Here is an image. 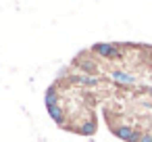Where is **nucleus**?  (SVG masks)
<instances>
[{
  "instance_id": "obj_1",
  "label": "nucleus",
  "mask_w": 152,
  "mask_h": 142,
  "mask_svg": "<svg viewBox=\"0 0 152 142\" xmlns=\"http://www.w3.org/2000/svg\"><path fill=\"white\" fill-rule=\"evenodd\" d=\"M92 50H94L96 54H100V57H106V59H115V57L121 54V52H119V46H115V44H106V42L94 44Z\"/></svg>"
},
{
  "instance_id": "obj_2",
  "label": "nucleus",
  "mask_w": 152,
  "mask_h": 142,
  "mask_svg": "<svg viewBox=\"0 0 152 142\" xmlns=\"http://www.w3.org/2000/svg\"><path fill=\"white\" fill-rule=\"evenodd\" d=\"M48 115H50V119L56 123V125H61V127H65V119H67V113H65V109L63 107H50L48 109Z\"/></svg>"
},
{
  "instance_id": "obj_3",
  "label": "nucleus",
  "mask_w": 152,
  "mask_h": 142,
  "mask_svg": "<svg viewBox=\"0 0 152 142\" xmlns=\"http://www.w3.org/2000/svg\"><path fill=\"white\" fill-rule=\"evenodd\" d=\"M96 129H98V121H96V117L92 115V117H90L81 127H77L75 132H77V134H81V136H94V134H96Z\"/></svg>"
},
{
  "instance_id": "obj_4",
  "label": "nucleus",
  "mask_w": 152,
  "mask_h": 142,
  "mask_svg": "<svg viewBox=\"0 0 152 142\" xmlns=\"http://www.w3.org/2000/svg\"><path fill=\"white\" fill-rule=\"evenodd\" d=\"M44 102H46V109L56 107V104L61 102V96H58V92H56V88H54V86H50V88L46 90V98H44Z\"/></svg>"
},
{
  "instance_id": "obj_5",
  "label": "nucleus",
  "mask_w": 152,
  "mask_h": 142,
  "mask_svg": "<svg viewBox=\"0 0 152 142\" xmlns=\"http://www.w3.org/2000/svg\"><path fill=\"white\" fill-rule=\"evenodd\" d=\"M110 77H113L115 82H121V84H125V86H131V84H135V77H133V75H129V73H125V71H113V73H110Z\"/></svg>"
},
{
  "instance_id": "obj_6",
  "label": "nucleus",
  "mask_w": 152,
  "mask_h": 142,
  "mask_svg": "<svg viewBox=\"0 0 152 142\" xmlns=\"http://www.w3.org/2000/svg\"><path fill=\"white\" fill-rule=\"evenodd\" d=\"M113 132H115L117 138H121V140H125V142H129L131 136H133V127H129V125H119V127H115Z\"/></svg>"
},
{
  "instance_id": "obj_7",
  "label": "nucleus",
  "mask_w": 152,
  "mask_h": 142,
  "mask_svg": "<svg viewBox=\"0 0 152 142\" xmlns=\"http://www.w3.org/2000/svg\"><path fill=\"white\" fill-rule=\"evenodd\" d=\"M77 65H79L83 71H96V69H98V65H96L92 59H81V57H79V59H77Z\"/></svg>"
},
{
  "instance_id": "obj_8",
  "label": "nucleus",
  "mask_w": 152,
  "mask_h": 142,
  "mask_svg": "<svg viewBox=\"0 0 152 142\" xmlns=\"http://www.w3.org/2000/svg\"><path fill=\"white\" fill-rule=\"evenodd\" d=\"M81 84H83V86H96V84H98V77H88V75H83V77H81Z\"/></svg>"
},
{
  "instance_id": "obj_9",
  "label": "nucleus",
  "mask_w": 152,
  "mask_h": 142,
  "mask_svg": "<svg viewBox=\"0 0 152 142\" xmlns=\"http://www.w3.org/2000/svg\"><path fill=\"white\" fill-rule=\"evenodd\" d=\"M140 142H152V134H142L140 136Z\"/></svg>"
},
{
  "instance_id": "obj_10",
  "label": "nucleus",
  "mask_w": 152,
  "mask_h": 142,
  "mask_svg": "<svg viewBox=\"0 0 152 142\" xmlns=\"http://www.w3.org/2000/svg\"><path fill=\"white\" fill-rule=\"evenodd\" d=\"M140 136H142V134H140L137 129H133V136H131V140H129V142H140Z\"/></svg>"
}]
</instances>
